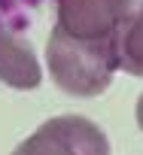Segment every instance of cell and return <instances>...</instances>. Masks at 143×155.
<instances>
[{"label": "cell", "instance_id": "cell-1", "mask_svg": "<svg viewBox=\"0 0 143 155\" xmlns=\"http://www.w3.org/2000/svg\"><path fill=\"white\" fill-rule=\"evenodd\" d=\"M46 64L52 82L73 97H98L110 88L119 70V46L113 37H73L61 25L46 43Z\"/></svg>", "mask_w": 143, "mask_h": 155}, {"label": "cell", "instance_id": "cell-2", "mask_svg": "<svg viewBox=\"0 0 143 155\" xmlns=\"http://www.w3.org/2000/svg\"><path fill=\"white\" fill-rule=\"evenodd\" d=\"M12 155H110V140L85 116H55L22 140Z\"/></svg>", "mask_w": 143, "mask_h": 155}, {"label": "cell", "instance_id": "cell-3", "mask_svg": "<svg viewBox=\"0 0 143 155\" xmlns=\"http://www.w3.org/2000/svg\"><path fill=\"white\" fill-rule=\"evenodd\" d=\"M134 0H58V25L73 37H113Z\"/></svg>", "mask_w": 143, "mask_h": 155}, {"label": "cell", "instance_id": "cell-4", "mask_svg": "<svg viewBox=\"0 0 143 155\" xmlns=\"http://www.w3.org/2000/svg\"><path fill=\"white\" fill-rule=\"evenodd\" d=\"M0 82L18 91H31L43 82V67L34 49L6 28H0Z\"/></svg>", "mask_w": 143, "mask_h": 155}, {"label": "cell", "instance_id": "cell-5", "mask_svg": "<svg viewBox=\"0 0 143 155\" xmlns=\"http://www.w3.org/2000/svg\"><path fill=\"white\" fill-rule=\"evenodd\" d=\"M116 46H119V70L143 76V0L116 31Z\"/></svg>", "mask_w": 143, "mask_h": 155}, {"label": "cell", "instance_id": "cell-6", "mask_svg": "<svg viewBox=\"0 0 143 155\" xmlns=\"http://www.w3.org/2000/svg\"><path fill=\"white\" fill-rule=\"evenodd\" d=\"M134 116H137V125H140V131H143V94L137 97V107H134Z\"/></svg>", "mask_w": 143, "mask_h": 155}, {"label": "cell", "instance_id": "cell-7", "mask_svg": "<svg viewBox=\"0 0 143 155\" xmlns=\"http://www.w3.org/2000/svg\"><path fill=\"white\" fill-rule=\"evenodd\" d=\"M134 3H140V0H134Z\"/></svg>", "mask_w": 143, "mask_h": 155}]
</instances>
